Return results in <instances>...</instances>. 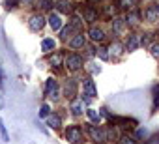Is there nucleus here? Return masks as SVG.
<instances>
[{
	"label": "nucleus",
	"instance_id": "f257e3e1",
	"mask_svg": "<svg viewBox=\"0 0 159 144\" xmlns=\"http://www.w3.org/2000/svg\"><path fill=\"white\" fill-rule=\"evenodd\" d=\"M88 133H90V137L96 142H105L107 140V131L101 129V127H98V125H88Z\"/></svg>",
	"mask_w": 159,
	"mask_h": 144
},
{
	"label": "nucleus",
	"instance_id": "f03ea898",
	"mask_svg": "<svg viewBox=\"0 0 159 144\" xmlns=\"http://www.w3.org/2000/svg\"><path fill=\"white\" fill-rule=\"evenodd\" d=\"M66 137H67V140H69V142L77 144V142H81V140H83V131H81V127L73 125V127H69V129H67Z\"/></svg>",
	"mask_w": 159,
	"mask_h": 144
},
{
	"label": "nucleus",
	"instance_id": "7ed1b4c3",
	"mask_svg": "<svg viewBox=\"0 0 159 144\" xmlns=\"http://www.w3.org/2000/svg\"><path fill=\"white\" fill-rule=\"evenodd\" d=\"M66 65L69 67V69H79L83 65V58L79 56V54H69L67 58H66Z\"/></svg>",
	"mask_w": 159,
	"mask_h": 144
},
{
	"label": "nucleus",
	"instance_id": "20e7f679",
	"mask_svg": "<svg viewBox=\"0 0 159 144\" xmlns=\"http://www.w3.org/2000/svg\"><path fill=\"white\" fill-rule=\"evenodd\" d=\"M43 26H45V19H43L41 15H34V17H30V28H32L34 32L41 30Z\"/></svg>",
	"mask_w": 159,
	"mask_h": 144
},
{
	"label": "nucleus",
	"instance_id": "39448f33",
	"mask_svg": "<svg viewBox=\"0 0 159 144\" xmlns=\"http://www.w3.org/2000/svg\"><path fill=\"white\" fill-rule=\"evenodd\" d=\"M56 90H58L56 81H54V79H47V84H45V96H49V97H56Z\"/></svg>",
	"mask_w": 159,
	"mask_h": 144
},
{
	"label": "nucleus",
	"instance_id": "423d86ee",
	"mask_svg": "<svg viewBox=\"0 0 159 144\" xmlns=\"http://www.w3.org/2000/svg\"><path fill=\"white\" fill-rule=\"evenodd\" d=\"M84 96H86V99H90V97L96 96V84H94V81H90V79L84 81Z\"/></svg>",
	"mask_w": 159,
	"mask_h": 144
},
{
	"label": "nucleus",
	"instance_id": "0eeeda50",
	"mask_svg": "<svg viewBox=\"0 0 159 144\" xmlns=\"http://www.w3.org/2000/svg\"><path fill=\"white\" fill-rule=\"evenodd\" d=\"M88 36L92 38V41H103V39H105V32H103L101 28H90Z\"/></svg>",
	"mask_w": 159,
	"mask_h": 144
},
{
	"label": "nucleus",
	"instance_id": "6e6552de",
	"mask_svg": "<svg viewBox=\"0 0 159 144\" xmlns=\"http://www.w3.org/2000/svg\"><path fill=\"white\" fill-rule=\"evenodd\" d=\"M144 15H146L148 21H159V10H157V6H150L144 11Z\"/></svg>",
	"mask_w": 159,
	"mask_h": 144
},
{
	"label": "nucleus",
	"instance_id": "1a4fd4ad",
	"mask_svg": "<svg viewBox=\"0 0 159 144\" xmlns=\"http://www.w3.org/2000/svg\"><path fill=\"white\" fill-rule=\"evenodd\" d=\"M96 19H98V11L94 8H86L84 10V21L86 23H94Z\"/></svg>",
	"mask_w": 159,
	"mask_h": 144
},
{
	"label": "nucleus",
	"instance_id": "9d476101",
	"mask_svg": "<svg viewBox=\"0 0 159 144\" xmlns=\"http://www.w3.org/2000/svg\"><path fill=\"white\" fill-rule=\"evenodd\" d=\"M49 25H51V28H52V30H60V28H62V19H60L58 15H54V13H52V15L49 17Z\"/></svg>",
	"mask_w": 159,
	"mask_h": 144
},
{
	"label": "nucleus",
	"instance_id": "9b49d317",
	"mask_svg": "<svg viewBox=\"0 0 159 144\" xmlns=\"http://www.w3.org/2000/svg\"><path fill=\"white\" fill-rule=\"evenodd\" d=\"M60 124H62L60 116H54V114H49V116H47V125H49V127L56 129V127H60Z\"/></svg>",
	"mask_w": 159,
	"mask_h": 144
},
{
	"label": "nucleus",
	"instance_id": "f8f14e48",
	"mask_svg": "<svg viewBox=\"0 0 159 144\" xmlns=\"http://www.w3.org/2000/svg\"><path fill=\"white\" fill-rule=\"evenodd\" d=\"M83 45H84V34H79V36H75L71 39V47L73 49H79V47H83Z\"/></svg>",
	"mask_w": 159,
	"mask_h": 144
},
{
	"label": "nucleus",
	"instance_id": "ddd939ff",
	"mask_svg": "<svg viewBox=\"0 0 159 144\" xmlns=\"http://www.w3.org/2000/svg\"><path fill=\"white\" fill-rule=\"evenodd\" d=\"M125 45H127V49H129V51H135V49L139 47V38H137L135 34H131V36L127 38V43H125Z\"/></svg>",
	"mask_w": 159,
	"mask_h": 144
},
{
	"label": "nucleus",
	"instance_id": "4468645a",
	"mask_svg": "<svg viewBox=\"0 0 159 144\" xmlns=\"http://www.w3.org/2000/svg\"><path fill=\"white\" fill-rule=\"evenodd\" d=\"M64 90H66V97H75V83L73 81H67Z\"/></svg>",
	"mask_w": 159,
	"mask_h": 144
},
{
	"label": "nucleus",
	"instance_id": "2eb2a0df",
	"mask_svg": "<svg viewBox=\"0 0 159 144\" xmlns=\"http://www.w3.org/2000/svg\"><path fill=\"white\" fill-rule=\"evenodd\" d=\"M56 47V43H54V39H43L41 41V49L45 51V52H49V51H52Z\"/></svg>",
	"mask_w": 159,
	"mask_h": 144
},
{
	"label": "nucleus",
	"instance_id": "dca6fc26",
	"mask_svg": "<svg viewBox=\"0 0 159 144\" xmlns=\"http://www.w3.org/2000/svg\"><path fill=\"white\" fill-rule=\"evenodd\" d=\"M58 10L62 11V13H69L71 11V6H69V2H67V0H58Z\"/></svg>",
	"mask_w": 159,
	"mask_h": 144
},
{
	"label": "nucleus",
	"instance_id": "f3484780",
	"mask_svg": "<svg viewBox=\"0 0 159 144\" xmlns=\"http://www.w3.org/2000/svg\"><path fill=\"white\" fill-rule=\"evenodd\" d=\"M118 8H122V10H127V8H133L135 4H137V0H118Z\"/></svg>",
	"mask_w": 159,
	"mask_h": 144
},
{
	"label": "nucleus",
	"instance_id": "a211bd4d",
	"mask_svg": "<svg viewBox=\"0 0 159 144\" xmlns=\"http://www.w3.org/2000/svg\"><path fill=\"white\" fill-rule=\"evenodd\" d=\"M71 110H73V114H81L83 112V101H73L71 103Z\"/></svg>",
	"mask_w": 159,
	"mask_h": 144
},
{
	"label": "nucleus",
	"instance_id": "6ab92c4d",
	"mask_svg": "<svg viewBox=\"0 0 159 144\" xmlns=\"http://www.w3.org/2000/svg\"><path fill=\"white\" fill-rule=\"evenodd\" d=\"M112 26H114L116 32H122V30H124V19H122V17H116L114 23H112Z\"/></svg>",
	"mask_w": 159,
	"mask_h": 144
},
{
	"label": "nucleus",
	"instance_id": "aec40b11",
	"mask_svg": "<svg viewBox=\"0 0 159 144\" xmlns=\"http://www.w3.org/2000/svg\"><path fill=\"white\" fill-rule=\"evenodd\" d=\"M38 6L41 10H51L52 8V0H38Z\"/></svg>",
	"mask_w": 159,
	"mask_h": 144
},
{
	"label": "nucleus",
	"instance_id": "412c9836",
	"mask_svg": "<svg viewBox=\"0 0 159 144\" xmlns=\"http://www.w3.org/2000/svg\"><path fill=\"white\" fill-rule=\"evenodd\" d=\"M86 114H88V118H90L92 122H99V114H98L94 109H88V110H86Z\"/></svg>",
	"mask_w": 159,
	"mask_h": 144
},
{
	"label": "nucleus",
	"instance_id": "4be33fe9",
	"mask_svg": "<svg viewBox=\"0 0 159 144\" xmlns=\"http://www.w3.org/2000/svg\"><path fill=\"white\" fill-rule=\"evenodd\" d=\"M0 135H2L4 142H10V137H8V131H6V127H4V124H2V120H0Z\"/></svg>",
	"mask_w": 159,
	"mask_h": 144
},
{
	"label": "nucleus",
	"instance_id": "5701e85b",
	"mask_svg": "<svg viewBox=\"0 0 159 144\" xmlns=\"http://www.w3.org/2000/svg\"><path fill=\"white\" fill-rule=\"evenodd\" d=\"M127 23H133V25H137V23H139V13H137V11H131V13L127 15Z\"/></svg>",
	"mask_w": 159,
	"mask_h": 144
},
{
	"label": "nucleus",
	"instance_id": "b1692460",
	"mask_svg": "<svg viewBox=\"0 0 159 144\" xmlns=\"http://www.w3.org/2000/svg\"><path fill=\"white\" fill-rule=\"evenodd\" d=\"M109 49H105V47H99V51H98V54H99V58L101 60H109V52H107Z\"/></svg>",
	"mask_w": 159,
	"mask_h": 144
},
{
	"label": "nucleus",
	"instance_id": "393cba45",
	"mask_svg": "<svg viewBox=\"0 0 159 144\" xmlns=\"http://www.w3.org/2000/svg\"><path fill=\"white\" fill-rule=\"evenodd\" d=\"M51 64H52V65H60V64H62V54H60V52H56V54L51 58Z\"/></svg>",
	"mask_w": 159,
	"mask_h": 144
},
{
	"label": "nucleus",
	"instance_id": "a878e982",
	"mask_svg": "<svg viewBox=\"0 0 159 144\" xmlns=\"http://www.w3.org/2000/svg\"><path fill=\"white\" fill-rule=\"evenodd\" d=\"M118 142H120V144H137V142H135V138H133V137H127V135H125V137H122Z\"/></svg>",
	"mask_w": 159,
	"mask_h": 144
},
{
	"label": "nucleus",
	"instance_id": "bb28decb",
	"mask_svg": "<svg viewBox=\"0 0 159 144\" xmlns=\"http://www.w3.org/2000/svg\"><path fill=\"white\" fill-rule=\"evenodd\" d=\"M116 137H118V133H116V129H112V127H111V129L107 131V140H114Z\"/></svg>",
	"mask_w": 159,
	"mask_h": 144
},
{
	"label": "nucleus",
	"instance_id": "cd10ccee",
	"mask_svg": "<svg viewBox=\"0 0 159 144\" xmlns=\"http://www.w3.org/2000/svg\"><path fill=\"white\" fill-rule=\"evenodd\" d=\"M71 28H73V26H64V28H62V39H67V36H69Z\"/></svg>",
	"mask_w": 159,
	"mask_h": 144
},
{
	"label": "nucleus",
	"instance_id": "c85d7f7f",
	"mask_svg": "<svg viewBox=\"0 0 159 144\" xmlns=\"http://www.w3.org/2000/svg\"><path fill=\"white\" fill-rule=\"evenodd\" d=\"M39 116H41V118H47V116H49V105H43V107H41Z\"/></svg>",
	"mask_w": 159,
	"mask_h": 144
},
{
	"label": "nucleus",
	"instance_id": "c756f323",
	"mask_svg": "<svg viewBox=\"0 0 159 144\" xmlns=\"http://www.w3.org/2000/svg\"><path fill=\"white\" fill-rule=\"evenodd\" d=\"M152 54H153V56H155V58H159V43H157V45H153V47H152Z\"/></svg>",
	"mask_w": 159,
	"mask_h": 144
},
{
	"label": "nucleus",
	"instance_id": "7c9ffc66",
	"mask_svg": "<svg viewBox=\"0 0 159 144\" xmlns=\"http://www.w3.org/2000/svg\"><path fill=\"white\" fill-rule=\"evenodd\" d=\"M111 51H112L114 54H120V51H122V47H120V45L116 43V45H112V47H111Z\"/></svg>",
	"mask_w": 159,
	"mask_h": 144
},
{
	"label": "nucleus",
	"instance_id": "2f4dec72",
	"mask_svg": "<svg viewBox=\"0 0 159 144\" xmlns=\"http://www.w3.org/2000/svg\"><path fill=\"white\" fill-rule=\"evenodd\" d=\"M146 144H159V135H153L150 138V142H146Z\"/></svg>",
	"mask_w": 159,
	"mask_h": 144
},
{
	"label": "nucleus",
	"instance_id": "473e14b6",
	"mask_svg": "<svg viewBox=\"0 0 159 144\" xmlns=\"http://www.w3.org/2000/svg\"><path fill=\"white\" fill-rule=\"evenodd\" d=\"M153 92H155V105H159V88L155 86V90H153Z\"/></svg>",
	"mask_w": 159,
	"mask_h": 144
},
{
	"label": "nucleus",
	"instance_id": "72a5a7b5",
	"mask_svg": "<svg viewBox=\"0 0 159 144\" xmlns=\"http://www.w3.org/2000/svg\"><path fill=\"white\" fill-rule=\"evenodd\" d=\"M26 2H28V0H26Z\"/></svg>",
	"mask_w": 159,
	"mask_h": 144
}]
</instances>
